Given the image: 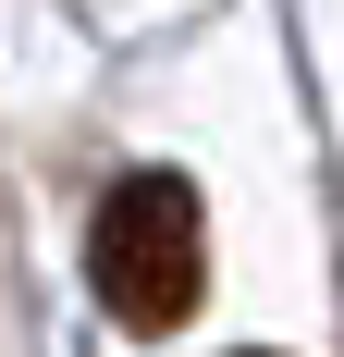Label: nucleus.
Returning a JSON list of instances; mask_svg holds the SVG:
<instances>
[{
    "mask_svg": "<svg viewBox=\"0 0 344 357\" xmlns=\"http://www.w3.org/2000/svg\"><path fill=\"white\" fill-rule=\"evenodd\" d=\"M86 296L123 333H185L209 296V197L185 173H111L86 210Z\"/></svg>",
    "mask_w": 344,
    "mask_h": 357,
    "instance_id": "f257e3e1",
    "label": "nucleus"
},
{
    "mask_svg": "<svg viewBox=\"0 0 344 357\" xmlns=\"http://www.w3.org/2000/svg\"><path fill=\"white\" fill-rule=\"evenodd\" d=\"M246 357H271V345H246Z\"/></svg>",
    "mask_w": 344,
    "mask_h": 357,
    "instance_id": "f03ea898",
    "label": "nucleus"
}]
</instances>
